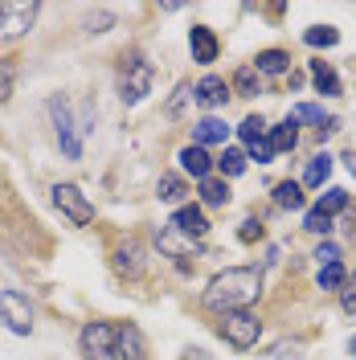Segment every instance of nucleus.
Segmentation results:
<instances>
[{
  "label": "nucleus",
  "instance_id": "obj_1",
  "mask_svg": "<svg viewBox=\"0 0 356 360\" xmlns=\"http://www.w3.org/2000/svg\"><path fill=\"white\" fill-rule=\"evenodd\" d=\"M262 295V274L254 266H225L222 274H213L209 278V287H205V307L209 311H242L250 307L254 299Z\"/></svg>",
  "mask_w": 356,
  "mask_h": 360
},
{
  "label": "nucleus",
  "instance_id": "obj_2",
  "mask_svg": "<svg viewBox=\"0 0 356 360\" xmlns=\"http://www.w3.org/2000/svg\"><path fill=\"white\" fill-rule=\"evenodd\" d=\"M152 78H156V70L152 62L144 58V53H132V58H123V70H119V98L135 107L148 90H152Z\"/></svg>",
  "mask_w": 356,
  "mask_h": 360
},
{
  "label": "nucleus",
  "instance_id": "obj_3",
  "mask_svg": "<svg viewBox=\"0 0 356 360\" xmlns=\"http://www.w3.org/2000/svg\"><path fill=\"white\" fill-rule=\"evenodd\" d=\"M217 332H222V340L229 344V348H238V352H250L254 344H258V336H262V323H258V315L254 311H225L222 323H217Z\"/></svg>",
  "mask_w": 356,
  "mask_h": 360
},
{
  "label": "nucleus",
  "instance_id": "obj_4",
  "mask_svg": "<svg viewBox=\"0 0 356 360\" xmlns=\"http://www.w3.org/2000/svg\"><path fill=\"white\" fill-rule=\"evenodd\" d=\"M49 119H53V131H58V143H62L66 160H82V127L74 123L70 103L62 98V94H58V98H49Z\"/></svg>",
  "mask_w": 356,
  "mask_h": 360
},
{
  "label": "nucleus",
  "instance_id": "obj_5",
  "mask_svg": "<svg viewBox=\"0 0 356 360\" xmlns=\"http://www.w3.org/2000/svg\"><path fill=\"white\" fill-rule=\"evenodd\" d=\"M78 344H82V356L87 360H119V352H115V344H119V328L107 323V319L87 323L82 336H78Z\"/></svg>",
  "mask_w": 356,
  "mask_h": 360
},
{
  "label": "nucleus",
  "instance_id": "obj_6",
  "mask_svg": "<svg viewBox=\"0 0 356 360\" xmlns=\"http://www.w3.org/2000/svg\"><path fill=\"white\" fill-rule=\"evenodd\" d=\"M53 205L70 217V225H90L94 221V205L82 197L78 184H53Z\"/></svg>",
  "mask_w": 356,
  "mask_h": 360
},
{
  "label": "nucleus",
  "instance_id": "obj_7",
  "mask_svg": "<svg viewBox=\"0 0 356 360\" xmlns=\"http://www.w3.org/2000/svg\"><path fill=\"white\" fill-rule=\"evenodd\" d=\"M0 319L17 332V336H29L33 332V307L21 291H0Z\"/></svg>",
  "mask_w": 356,
  "mask_h": 360
},
{
  "label": "nucleus",
  "instance_id": "obj_8",
  "mask_svg": "<svg viewBox=\"0 0 356 360\" xmlns=\"http://www.w3.org/2000/svg\"><path fill=\"white\" fill-rule=\"evenodd\" d=\"M156 246L168 254V258H197V242L189 238V233H180L177 225L168 221V225H156Z\"/></svg>",
  "mask_w": 356,
  "mask_h": 360
},
{
  "label": "nucleus",
  "instance_id": "obj_9",
  "mask_svg": "<svg viewBox=\"0 0 356 360\" xmlns=\"http://www.w3.org/2000/svg\"><path fill=\"white\" fill-rule=\"evenodd\" d=\"M189 49H193V62L209 66V62H217L222 41H217V33H213L209 25H193V29H189Z\"/></svg>",
  "mask_w": 356,
  "mask_h": 360
},
{
  "label": "nucleus",
  "instance_id": "obj_10",
  "mask_svg": "<svg viewBox=\"0 0 356 360\" xmlns=\"http://www.w3.org/2000/svg\"><path fill=\"white\" fill-rule=\"evenodd\" d=\"M37 21V4H4V25L0 37H25Z\"/></svg>",
  "mask_w": 356,
  "mask_h": 360
},
{
  "label": "nucleus",
  "instance_id": "obj_11",
  "mask_svg": "<svg viewBox=\"0 0 356 360\" xmlns=\"http://www.w3.org/2000/svg\"><path fill=\"white\" fill-rule=\"evenodd\" d=\"M234 94V86L225 82V78H217V74H209V78H201L197 86H193V98H197L205 111H217V107H225V98Z\"/></svg>",
  "mask_w": 356,
  "mask_h": 360
},
{
  "label": "nucleus",
  "instance_id": "obj_12",
  "mask_svg": "<svg viewBox=\"0 0 356 360\" xmlns=\"http://www.w3.org/2000/svg\"><path fill=\"white\" fill-rule=\"evenodd\" d=\"M172 225H177L180 233H189L193 242H201V238L209 233V217H205V209H201V205H180L177 217H172Z\"/></svg>",
  "mask_w": 356,
  "mask_h": 360
},
{
  "label": "nucleus",
  "instance_id": "obj_13",
  "mask_svg": "<svg viewBox=\"0 0 356 360\" xmlns=\"http://www.w3.org/2000/svg\"><path fill=\"white\" fill-rule=\"evenodd\" d=\"M115 352H119V360H148V340H144V332L135 323H123Z\"/></svg>",
  "mask_w": 356,
  "mask_h": 360
},
{
  "label": "nucleus",
  "instance_id": "obj_14",
  "mask_svg": "<svg viewBox=\"0 0 356 360\" xmlns=\"http://www.w3.org/2000/svg\"><path fill=\"white\" fill-rule=\"evenodd\" d=\"M213 164H217V160L209 156L205 148H197V143L180 148V168H184V172H189L193 180H209V172H213Z\"/></svg>",
  "mask_w": 356,
  "mask_h": 360
},
{
  "label": "nucleus",
  "instance_id": "obj_15",
  "mask_svg": "<svg viewBox=\"0 0 356 360\" xmlns=\"http://www.w3.org/2000/svg\"><path fill=\"white\" fill-rule=\"evenodd\" d=\"M115 270L119 274H127V278H139L144 274V250H139V242H123V246H115Z\"/></svg>",
  "mask_w": 356,
  "mask_h": 360
},
{
  "label": "nucleus",
  "instance_id": "obj_16",
  "mask_svg": "<svg viewBox=\"0 0 356 360\" xmlns=\"http://www.w3.org/2000/svg\"><path fill=\"white\" fill-rule=\"evenodd\" d=\"M193 139H197V148H205V143H225L229 139V127H225V119H217V115H205L197 127H193Z\"/></svg>",
  "mask_w": 356,
  "mask_h": 360
},
{
  "label": "nucleus",
  "instance_id": "obj_17",
  "mask_svg": "<svg viewBox=\"0 0 356 360\" xmlns=\"http://www.w3.org/2000/svg\"><path fill=\"white\" fill-rule=\"evenodd\" d=\"M250 66L258 70V74H270V78H279V74H287L291 70V53L287 49H262Z\"/></svg>",
  "mask_w": 356,
  "mask_h": 360
},
{
  "label": "nucleus",
  "instance_id": "obj_18",
  "mask_svg": "<svg viewBox=\"0 0 356 360\" xmlns=\"http://www.w3.org/2000/svg\"><path fill=\"white\" fill-rule=\"evenodd\" d=\"M267 139L274 143V152H295V143H299V123L287 115L283 123H274V127H270Z\"/></svg>",
  "mask_w": 356,
  "mask_h": 360
},
{
  "label": "nucleus",
  "instance_id": "obj_19",
  "mask_svg": "<svg viewBox=\"0 0 356 360\" xmlns=\"http://www.w3.org/2000/svg\"><path fill=\"white\" fill-rule=\"evenodd\" d=\"M328 176H332V156L319 152V156H312L307 160V168H303V188H319Z\"/></svg>",
  "mask_w": 356,
  "mask_h": 360
},
{
  "label": "nucleus",
  "instance_id": "obj_20",
  "mask_svg": "<svg viewBox=\"0 0 356 360\" xmlns=\"http://www.w3.org/2000/svg\"><path fill=\"white\" fill-rule=\"evenodd\" d=\"M312 82L319 94H328V98H336L340 94V78H336L332 62H312Z\"/></svg>",
  "mask_w": 356,
  "mask_h": 360
},
{
  "label": "nucleus",
  "instance_id": "obj_21",
  "mask_svg": "<svg viewBox=\"0 0 356 360\" xmlns=\"http://www.w3.org/2000/svg\"><path fill=\"white\" fill-rule=\"evenodd\" d=\"M274 205L279 209H303V184L299 180H279L274 184Z\"/></svg>",
  "mask_w": 356,
  "mask_h": 360
},
{
  "label": "nucleus",
  "instance_id": "obj_22",
  "mask_svg": "<svg viewBox=\"0 0 356 360\" xmlns=\"http://www.w3.org/2000/svg\"><path fill=\"white\" fill-rule=\"evenodd\" d=\"M201 201L213 205V209H222V205H229V184L225 180H201Z\"/></svg>",
  "mask_w": 356,
  "mask_h": 360
},
{
  "label": "nucleus",
  "instance_id": "obj_23",
  "mask_svg": "<svg viewBox=\"0 0 356 360\" xmlns=\"http://www.w3.org/2000/svg\"><path fill=\"white\" fill-rule=\"evenodd\" d=\"M238 139H242L246 148L262 143V139H267V123H262L258 115H250V119H242V127H238Z\"/></svg>",
  "mask_w": 356,
  "mask_h": 360
},
{
  "label": "nucleus",
  "instance_id": "obj_24",
  "mask_svg": "<svg viewBox=\"0 0 356 360\" xmlns=\"http://www.w3.org/2000/svg\"><path fill=\"white\" fill-rule=\"evenodd\" d=\"M303 41L315 45V49H332V45L340 41V29H332V25H315V29L303 33Z\"/></svg>",
  "mask_w": 356,
  "mask_h": 360
},
{
  "label": "nucleus",
  "instance_id": "obj_25",
  "mask_svg": "<svg viewBox=\"0 0 356 360\" xmlns=\"http://www.w3.org/2000/svg\"><path fill=\"white\" fill-rule=\"evenodd\" d=\"M184 193H189V188H184V180L172 176V172H164V176L156 180V197H160V201H180Z\"/></svg>",
  "mask_w": 356,
  "mask_h": 360
},
{
  "label": "nucleus",
  "instance_id": "obj_26",
  "mask_svg": "<svg viewBox=\"0 0 356 360\" xmlns=\"http://www.w3.org/2000/svg\"><path fill=\"white\" fill-rule=\"evenodd\" d=\"M234 90H238L242 98H254V94H258V70L254 66H238V74H234Z\"/></svg>",
  "mask_w": 356,
  "mask_h": 360
},
{
  "label": "nucleus",
  "instance_id": "obj_27",
  "mask_svg": "<svg viewBox=\"0 0 356 360\" xmlns=\"http://www.w3.org/2000/svg\"><path fill=\"white\" fill-rule=\"evenodd\" d=\"M344 283H348V274H344V266H340V262H332V266H319V291H344Z\"/></svg>",
  "mask_w": 356,
  "mask_h": 360
},
{
  "label": "nucleus",
  "instance_id": "obj_28",
  "mask_svg": "<svg viewBox=\"0 0 356 360\" xmlns=\"http://www.w3.org/2000/svg\"><path fill=\"white\" fill-rule=\"evenodd\" d=\"M246 160H250L246 152H238V148H225L222 160H217V168H222L225 176H242V172H246Z\"/></svg>",
  "mask_w": 356,
  "mask_h": 360
},
{
  "label": "nucleus",
  "instance_id": "obj_29",
  "mask_svg": "<svg viewBox=\"0 0 356 360\" xmlns=\"http://www.w3.org/2000/svg\"><path fill=\"white\" fill-rule=\"evenodd\" d=\"M303 229H307V233H319V238H328V233H332V217H328L324 209H307Z\"/></svg>",
  "mask_w": 356,
  "mask_h": 360
},
{
  "label": "nucleus",
  "instance_id": "obj_30",
  "mask_svg": "<svg viewBox=\"0 0 356 360\" xmlns=\"http://www.w3.org/2000/svg\"><path fill=\"white\" fill-rule=\"evenodd\" d=\"M315 209H324L328 217H336L340 209H348V193H344V188H328V193L319 197V205H315Z\"/></svg>",
  "mask_w": 356,
  "mask_h": 360
},
{
  "label": "nucleus",
  "instance_id": "obj_31",
  "mask_svg": "<svg viewBox=\"0 0 356 360\" xmlns=\"http://www.w3.org/2000/svg\"><path fill=\"white\" fill-rule=\"evenodd\" d=\"M291 119H295V123H299V119H307V123H319V127L328 123V115H324V107H315V103H299V107L291 111Z\"/></svg>",
  "mask_w": 356,
  "mask_h": 360
},
{
  "label": "nucleus",
  "instance_id": "obj_32",
  "mask_svg": "<svg viewBox=\"0 0 356 360\" xmlns=\"http://www.w3.org/2000/svg\"><path fill=\"white\" fill-rule=\"evenodd\" d=\"M13 82H17V66H13L8 58H0V103H8V94H13Z\"/></svg>",
  "mask_w": 356,
  "mask_h": 360
},
{
  "label": "nucleus",
  "instance_id": "obj_33",
  "mask_svg": "<svg viewBox=\"0 0 356 360\" xmlns=\"http://www.w3.org/2000/svg\"><path fill=\"white\" fill-rule=\"evenodd\" d=\"M189 98H193V86H189V82H180V86H177V98H172V103L164 107V115H172V119H177V115H180V107H184Z\"/></svg>",
  "mask_w": 356,
  "mask_h": 360
},
{
  "label": "nucleus",
  "instance_id": "obj_34",
  "mask_svg": "<svg viewBox=\"0 0 356 360\" xmlns=\"http://www.w3.org/2000/svg\"><path fill=\"white\" fill-rule=\"evenodd\" d=\"M315 262H319V266H332V262H340V246H336V242H319V250H315Z\"/></svg>",
  "mask_w": 356,
  "mask_h": 360
},
{
  "label": "nucleus",
  "instance_id": "obj_35",
  "mask_svg": "<svg viewBox=\"0 0 356 360\" xmlns=\"http://www.w3.org/2000/svg\"><path fill=\"white\" fill-rule=\"evenodd\" d=\"M340 307H344V315H356V274L344 283V291H340Z\"/></svg>",
  "mask_w": 356,
  "mask_h": 360
},
{
  "label": "nucleus",
  "instance_id": "obj_36",
  "mask_svg": "<svg viewBox=\"0 0 356 360\" xmlns=\"http://www.w3.org/2000/svg\"><path fill=\"white\" fill-rule=\"evenodd\" d=\"M238 238H242L246 246H250V242H258V238H262V221L246 217V221H242V229H238Z\"/></svg>",
  "mask_w": 356,
  "mask_h": 360
},
{
  "label": "nucleus",
  "instance_id": "obj_37",
  "mask_svg": "<svg viewBox=\"0 0 356 360\" xmlns=\"http://www.w3.org/2000/svg\"><path fill=\"white\" fill-rule=\"evenodd\" d=\"M274 156H279V152H274V143H270V139H262V143H254V148H250V160H258V164H270Z\"/></svg>",
  "mask_w": 356,
  "mask_h": 360
},
{
  "label": "nucleus",
  "instance_id": "obj_38",
  "mask_svg": "<svg viewBox=\"0 0 356 360\" xmlns=\"http://www.w3.org/2000/svg\"><path fill=\"white\" fill-rule=\"evenodd\" d=\"M344 164H348V172L356 176V152H348V156H344Z\"/></svg>",
  "mask_w": 356,
  "mask_h": 360
},
{
  "label": "nucleus",
  "instance_id": "obj_39",
  "mask_svg": "<svg viewBox=\"0 0 356 360\" xmlns=\"http://www.w3.org/2000/svg\"><path fill=\"white\" fill-rule=\"evenodd\" d=\"M348 233H352V242H356V213L348 217Z\"/></svg>",
  "mask_w": 356,
  "mask_h": 360
},
{
  "label": "nucleus",
  "instance_id": "obj_40",
  "mask_svg": "<svg viewBox=\"0 0 356 360\" xmlns=\"http://www.w3.org/2000/svg\"><path fill=\"white\" fill-rule=\"evenodd\" d=\"M348 352H352V356H356V336H352V340H348Z\"/></svg>",
  "mask_w": 356,
  "mask_h": 360
},
{
  "label": "nucleus",
  "instance_id": "obj_41",
  "mask_svg": "<svg viewBox=\"0 0 356 360\" xmlns=\"http://www.w3.org/2000/svg\"><path fill=\"white\" fill-rule=\"evenodd\" d=\"M0 25H4V4H0Z\"/></svg>",
  "mask_w": 356,
  "mask_h": 360
}]
</instances>
